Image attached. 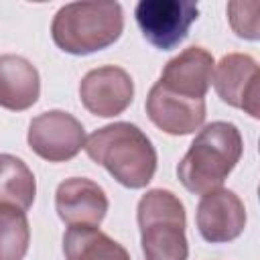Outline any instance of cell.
I'll return each instance as SVG.
<instances>
[{"label":"cell","mask_w":260,"mask_h":260,"mask_svg":"<svg viewBox=\"0 0 260 260\" xmlns=\"http://www.w3.org/2000/svg\"><path fill=\"white\" fill-rule=\"evenodd\" d=\"M87 156L128 189L146 187L156 173L150 138L130 122H114L91 132L83 144Z\"/></svg>","instance_id":"6da1fadb"},{"label":"cell","mask_w":260,"mask_h":260,"mask_svg":"<svg viewBox=\"0 0 260 260\" xmlns=\"http://www.w3.org/2000/svg\"><path fill=\"white\" fill-rule=\"evenodd\" d=\"M244 150V140L236 124L211 122L193 138L189 150L177 167V177L189 193L203 195L221 187L236 169Z\"/></svg>","instance_id":"7a4b0ae2"},{"label":"cell","mask_w":260,"mask_h":260,"mask_svg":"<svg viewBox=\"0 0 260 260\" xmlns=\"http://www.w3.org/2000/svg\"><path fill=\"white\" fill-rule=\"evenodd\" d=\"M124 30L118 2H71L61 6L51 22L55 45L69 55H89L114 45Z\"/></svg>","instance_id":"3957f363"},{"label":"cell","mask_w":260,"mask_h":260,"mask_svg":"<svg viewBox=\"0 0 260 260\" xmlns=\"http://www.w3.org/2000/svg\"><path fill=\"white\" fill-rule=\"evenodd\" d=\"M136 219L144 260H187V215L173 191H146L138 201Z\"/></svg>","instance_id":"277c9868"},{"label":"cell","mask_w":260,"mask_h":260,"mask_svg":"<svg viewBox=\"0 0 260 260\" xmlns=\"http://www.w3.org/2000/svg\"><path fill=\"white\" fill-rule=\"evenodd\" d=\"M142 37L160 51L179 47L199 16L195 2L187 0H140L134 8Z\"/></svg>","instance_id":"5b68a950"},{"label":"cell","mask_w":260,"mask_h":260,"mask_svg":"<svg viewBox=\"0 0 260 260\" xmlns=\"http://www.w3.org/2000/svg\"><path fill=\"white\" fill-rule=\"evenodd\" d=\"M26 142L35 154L49 162H65L79 154L85 144L83 124L63 110H49L28 124Z\"/></svg>","instance_id":"8992f818"},{"label":"cell","mask_w":260,"mask_h":260,"mask_svg":"<svg viewBox=\"0 0 260 260\" xmlns=\"http://www.w3.org/2000/svg\"><path fill=\"white\" fill-rule=\"evenodd\" d=\"M213 87L223 104L244 110L252 118L260 116V71L250 55L230 53L221 57L213 69Z\"/></svg>","instance_id":"52a82bcc"},{"label":"cell","mask_w":260,"mask_h":260,"mask_svg":"<svg viewBox=\"0 0 260 260\" xmlns=\"http://www.w3.org/2000/svg\"><path fill=\"white\" fill-rule=\"evenodd\" d=\"M79 100L89 114L114 118L132 104L134 81L130 73L118 65L95 67L79 81Z\"/></svg>","instance_id":"ba28073f"},{"label":"cell","mask_w":260,"mask_h":260,"mask_svg":"<svg viewBox=\"0 0 260 260\" xmlns=\"http://www.w3.org/2000/svg\"><path fill=\"white\" fill-rule=\"evenodd\" d=\"M195 223L205 242L225 244L242 236L246 228V207L234 191L217 187L201 195Z\"/></svg>","instance_id":"9c48e42d"},{"label":"cell","mask_w":260,"mask_h":260,"mask_svg":"<svg viewBox=\"0 0 260 260\" xmlns=\"http://www.w3.org/2000/svg\"><path fill=\"white\" fill-rule=\"evenodd\" d=\"M146 114L162 132L171 136H187L203 126L205 100L181 98L156 81L146 95Z\"/></svg>","instance_id":"30bf717a"},{"label":"cell","mask_w":260,"mask_h":260,"mask_svg":"<svg viewBox=\"0 0 260 260\" xmlns=\"http://www.w3.org/2000/svg\"><path fill=\"white\" fill-rule=\"evenodd\" d=\"M106 191L91 179L71 177L55 191V209L67 225H100L108 213Z\"/></svg>","instance_id":"8fae6325"},{"label":"cell","mask_w":260,"mask_h":260,"mask_svg":"<svg viewBox=\"0 0 260 260\" xmlns=\"http://www.w3.org/2000/svg\"><path fill=\"white\" fill-rule=\"evenodd\" d=\"M213 69L215 63L207 49L189 47L167 61L158 83L181 98L205 100V93L213 81Z\"/></svg>","instance_id":"7c38bea8"},{"label":"cell","mask_w":260,"mask_h":260,"mask_svg":"<svg viewBox=\"0 0 260 260\" xmlns=\"http://www.w3.org/2000/svg\"><path fill=\"white\" fill-rule=\"evenodd\" d=\"M41 77L37 67L20 55H0V108L22 112L37 104Z\"/></svg>","instance_id":"4fadbf2b"},{"label":"cell","mask_w":260,"mask_h":260,"mask_svg":"<svg viewBox=\"0 0 260 260\" xmlns=\"http://www.w3.org/2000/svg\"><path fill=\"white\" fill-rule=\"evenodd\" d=\"M63 252L67 260H130L126 248L95 225H69Z\"/></svg>","instance_id":"5bb4252c"},{"label":"cell","mask_w":260,"mask_h":260,"mask_svg":"<svg viewBox=\"0 0 260 260\" xmlns=\"http://www.w3.org/2000/svg\"><path fill=\"white\" fill-rule=\"evenodd\" d=\"M37 195V181L26 162L14 154L0 152V205L26 211Z\"/></svg>","instance_id":"9a60e30c"},{"label":"cell","mask_w":260,"mask_h":260,"mask_svg":"<svg viewBox=\"0 0 260 260\" xmlns=\"http://www.w3.org/2000/svg\"><path fill=\"white\" fill-rule=\"evenodd\" d=\"M28 242L26 213L14 205H0V260H22L28 252Z\"/></svg>","instance_id":"2e32d148"},{"label":"cell","mask_w":260,"mask_h":260,"mask_svg":"<svg viewBox=\"0 0 260 260\" xmlns=\"http://www.w3.org/2000/svg\"><path fill=\"white\" fill-rule=\"evenodd\" d=\"M258 14H260V2L250 0V2H230L228 4V18L234 28V32L240 39L246 41H258L260 39V24H258Z\"/></svg>","instance_id":"e0dca14e"}]
</instances>
